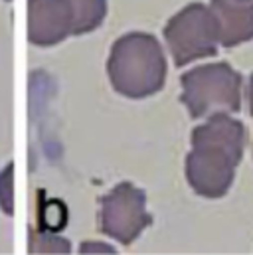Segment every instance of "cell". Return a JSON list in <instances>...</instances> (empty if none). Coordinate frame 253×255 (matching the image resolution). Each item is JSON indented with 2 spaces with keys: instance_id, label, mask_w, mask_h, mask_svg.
<instances>
[{
  "instance_id": "6da1fadb",
  "label": "cell",
  "mask_w": 253,
  "mask_h": 255,
  "mask_svg": "<svg viewBox=\"0 0 253 255\" xmlns=\"http://www.w3.org/2000/svg\"><path fill=\"white\" fill-rule=\"evenodd\" d=\"M248 142L246 127L226 115H218L194 132L196 152L190 156L188 176L204 196H224L232 186L236 166Z\"/></svg>"
},
{
  "instance_id": "7a4b0ae2",
  "label": "cell",
  "mask_w": 253,
  "mask_h": 255,
  "mask_svg": "<svg viewBox=\"0 0 253 255\" xmlns=\"http://www.w3.org/2000/svg\"><path fill=\"white\" fill-rule=\"evenodd\" d=\"M186 101L192 113L206 115L210 111H240L242 107V75L228 64L200 67L184 79Z\"/></svg>"
},
{
  "instance_id": "3957f363",
  "label": "cell",
  "mask_w": 253,
  "mask_h": 255,
  "mask_svg": "<svg viewBox=\"0 0 253 255\" xmlns=\"http://www.w3.org/2000/svg\"><path fill=\"white\" fill-rule=\"evenodd\" d=\"M216 20L204 6L188 8L180 18H176L170 30V40L180 64L192 58L216 54Z\"/></svg>"
},
{
  "instance_id": "277c9868",
  "label": "cell",
  "mask_w": 253,
  "mask_h": 255,
  "mask_svg": "<svg viewBox=\"0 0 253 255\" xmlns=\"http://www.w3.org/2000/svg\"><path fill=\"white\" fill-rule=\"evenodd\" d=\"M212 12L224 46L253 38V0H212Z\"/></svg>"
},
{
  "instance_id": "5b68a950",
  "label": "cell",
  "mask_w": 253,
  "mask_h": 255,
  "mask_svg": "<svg viewBox=\"0 0 253 255\" xmlns=\"http://www.w3.org/2000/svg\"><path fill=\"white\" fill-rule=\"evenodd\" d=\"M250 111H252L253 115V75L252 79H250Z\"/></svg>"
}]
</instances>
